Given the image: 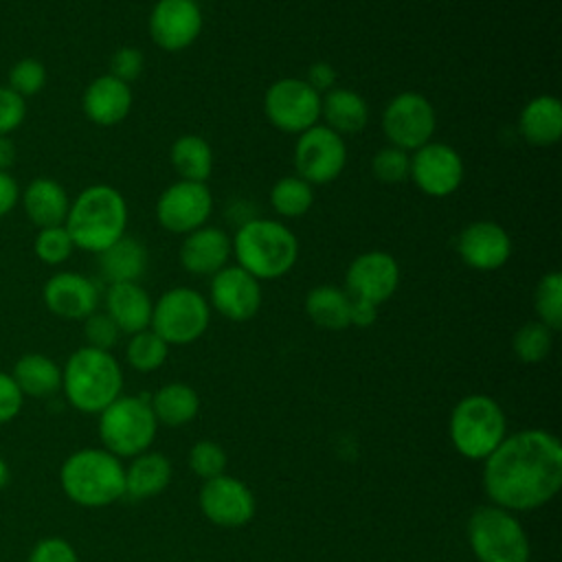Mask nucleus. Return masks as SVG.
<instances>
[{
	"label": "nucleus",
	"instance_id": "obj_13",
	"mask_svg": "<svg viewBox=\"0 0 562 562\" xmlns=\"http://www.w3.org/2000/svg\"><path fill=\"white\" fill-rule=\"evenodd\" d=\"M213 213V195L206 182L176 180L156 202L158 224L176 235H187L209 222Z\"/></svg>",
	"mask_w": 562,
	"mask_h": 562
},
{
	"label": "nucleus",
	"instance_id": "obj_40",
	"mask_svg": "<svg viewBox=\"0 0 562 562\" xmlns=\"http://www.w3.org/2000/svg\"><path fill=\"white\" fill-rule=\"evenodd\" d=\"M189 468L204 481L222 476L226 470V452L215 441L202 439L189 450Z\"/></svg>",
	"mask_w": 562,
	"mask_h": 562
},
{
	"label": "nucleus",
	"instance_id": "obj_19",
	"mask_svg": "<svg viewBox=\"0 0 562 562\" xmlns=\"http://www.w3.org/2000/svg\"><path fill=\"white\" fill-rule=\"evenodd\" d=\"M200 509L217 527H241L255 516V496L246 483L222 474L204 481Z\"/></svg>",
	"mask_w": 562,
	"mask_h": 562
},
{
	"label": "nucleus",
	"instance_id": "obj_1",
	"mask_svg": "<svg viewBox=\"0 0 562 562\" xmlns=\"http://www.w3.org/2000/svg\"><path fill=\"white\" fill-rule=\"evenodd\" d=\"M483 461V490L507 512L538 509L562 485V446L547 430L514 432Z\"/></svg>",
	"mask_w": 562,
	"mask_h": 562
},
{
	"label": "nucleus",
	"instance_id": "obj_10",
	"mask_svg": "<svg viewBox=\"0 0 562 562\" xmlns=\"http://www.w3.org/2000/svg\"><path fill=\"white\" fill-rule=\"evenodd\" d=\"M263 114L272 127L299 136L321 121V92L305 79H277L263 94Z\"/></svg>",
	"mask_w": 562,
	"mask_h": 562
},
{
	"label": "nucleus",
	"instance_id": "obj_5",
	"mask_svg": "<svg viewBox=\"0 0 562 562\" xmlns=\"http://www.w3.org/2000/svg\"><path fill=\"white\" fill-rule=\"evenodd\" d=\"M59 483L72 503L103 507L125 494V470L105 448H83L64 461Z\"/></svg>",
	"mask_w": 562,
	"mask_h": 562
},
{
	"label": "nucleus",
	"instance_id": "obj_16",
	"mask_svg": "<svg viewBox=\"0 0 562 562\" xmlns=\"http://www.w3.org/2000/svg\"><path fill=\"white\" fill-rule=\"evenodd\" d=\"M147 24L149 37L158 48L180 53L200 37L204 18L195 0H156Z\"/></svg>",
	"mask_w": 562,
	"mask_h": 562
},
{
	"label": "nucleus",
	"instance_id": "obj_44",
	"mask_svg": "<svg viewBox=\"0 0 562 562\" xmlns=\"http://www.w3.org/2000/svg\"><path fill=\"white\" fill-rule=\"evenodd\" d=\"M29 562H79V558L68 540L50 536V538H42L33 547Z\"/></svg>",
	"mask_w": 562,
	"mask_h": 562
},
{
	"label": "nucleus",
	"instance_id": "obj_20",
	"mask_svg": "<svg viewBox=\"0 0 562 562\" xmlns=\"http://www.w3.org/2000/svg\"><path fill=\"white\" fill-rule=\"evenodd\" d=\"M42 299L50 314L66 321H83L97 312L99 288L90 277L64 270L44 283Z\"/></svg>",
	"mask_w": 562,
	"mask_h": 562
},
{
	"label": "nucleus",
	"instance_id": "obj_15",
	"mask_svg": "<svg viewBox=\"0 0 562 562\" xmlns=\"http://www.w3.org/2000/svg\"><path fill=\"white\" fill-rule=\"evenodd\" d=\"M400 285V263L386 250H367L351 259L345 272V292L356 301L382 305Z\"/></svg>",
	"mask_w": 562,
	"mask_h": 562
},
{
	"label": "nucleus",
	"instance_id": "obj_42",
	"mask_svg": "<svg viewBox=\"0 0 562 562\" xmlns=\"http://www.w3.org/2000/svg\"><path fill=\"white\" fill-rule=\"evenodd\" d=\"M143 68H145V55L134 46H121L110 57V72L108 75H112V77H116L125 83H132L140 77Z\"/></svg>",
	"mask_w": 562,
	"mask_h": 562
},
{
	"label": "nucleus",
	"instance_id": "obj_3",
	"mask_svg": "<svg viewBox=\"0 0 562 562\" xmlns=\"http://www.w3.org/2000/svg\"><path fill=\"white\" fill-rule=\"evenodd\" d=\"M237 266L257 281H274L288 274L299 259V239L277 220H246L231 237Z\"/></svg>",
	"mask_w": 562,
	"mask_h": 562
},
{
	"label": "nucleus",
	"instance_id": "obj_25",
	"mask_svg": "<svg viewBox=\"0 0 562 562\" xmlns=\"http://www.w3.org/2000/svg\"><path fill=\"white\" fill-rule=\"evenodd\" d=\"M149 257L145 244L123 235L105 250L97 252V266L101 277L112 283H138L147 270Z\"/></svg>",
	"mask_w": 562,
	"mask_h": 562
},
{
	"label": "nucleus",
	"instance_id": "obj_6",
	"mask_svg": "<svg viewBox=\"0 0 562 562\" xmlns=\"http://www.w3.org/2000/svg\"><path fill=\"white\" fill-rule=\"evenodd\" d=\"M468 540L479 562H529V538L518 518L496 505L474 509Z\"/></svg>",
	"mask_w": 562,
	"mask_h": 562
},
{
	"label": "nucleus",
	"instance_id": "obj_8",
	"mask_svg": "<svg viewBox=\"0 0 562 562\" xmlns=\"http://www.w3.org/2000/svg\"><path fill=\"white\" fill-rule=\"evenodd\" d=\"M158 430L156 415L143 397L119 395L99 413V437L114 457H136L145 452Z\"/></svg>",
	"mask_w": 562,
	"mask_h": 562
},
{
	"label": "nucleus",
	"instance_id": "obj_48",
	"mask_svg": "<svg viewBox=\"0 0 562 562\" xmlns=\"http://www.w3.org/2000/svg\"><path fill=\"white\" fill-rule=\"evenodd\" d=\"M378 318V307L367 303V301H356L351 299V307H349V325L356 327H369L373 325Z\"/></svg>",
	"mask_w": 562,
	"mask_h": 562
},
{
	"label": "nucleus",
	"instance_id": "obj_26",
	"mask_svg": "<svg viewBox=\"0 0 562 562\" xmlns=\"http://www.w3.org/2000/svg\"><path fill=\"white\" fill-rule=\"evenodd\" d=\"M518 134L536 145L551 147L562 136V105L553 94H538L518 114Z\"/></svg>",
	"mask_w": 562,
	"mask_h": 562
},
{
	"label": "nucleus",
	"instance_id": "obj_7",
	"mask_svg": "<svg viewBox=\"0 0 562 562\" xmlns=\"http://www.w3.org/2000/svg\"><path fill=\"white\" fill-rule=\"evenodd\" d=\"M505 413L490 395L463 397L450 415L452 446L468 459H485L505 435Z\"/></svg>",
	"mask_w": 562,
	"mask_h": 562
},
{
	"label": "nucleus",
	"instance_id": "obj_27",
	"mask_svg": "<svg viewBox=\"0 0 562 562\" xmlns=\"http://www.w3.org/2000/svg\"><path fill=\"white\" fill-rule=\"evenodd\" d=\"M321 119L340 136L358 134L369 123V105L351 88H331L321 94Z\"/></svg>",
	"mask_w": 562,
	"mask_h": 562
},
{
	"label": "nucleus",
	"instance_id": "obj_41",
	"mask_svg": "<svg viewBox=\"0 0 562 562\" xmlns=\"http://www.w3.org/2000/svg\"><path fill=\"white\" fill-rule=\"evenodd\" d=\"M83 336L88 347L110 351L119 342L121 329L105 312H92L88 318H83Z\"/></svg>",
	"mask_w": 562,
	"mask_h": 562
},
{
	"label": "nucleus",
	"instance_id": "obj_9",
	"mask_svg": "<svg viewBox=\"0 0 562 562\" xmlns=\"http://www.w3.org/2000/svg\"><path fill=\"white\" fill-rule=\"evenodd\" d=\"M209 323V301L198 290L180 285L167 290L154 303L149 329H154L167 345H189L206 331Z\"/></svg>",
	"mask_w": 562,
	"mask_h": 562
},
{
	"label": "nucleus",
	"instance_id": "obj_17",
	"mask_svg": "<svg viewBox=\"0 0 562 562\" xmlns=\"http://www.w3.org/2000/svg\"><path fill=\"white\" fill-rule=\"evenodd\" d=\"M263 301L261 281L235 266H224L211 277V305L228 321H250Z\"/></svg>",
	"mask_w": 562,
	"mask_h": 562
},
{
	"label": "nucleus",
	"instance_id": "obj_21",
	"mask_svg": "<svg viewBox=\"0 0 562 562\" xmlns=\"http://www.w3.org/2000/svg\"><path fill=\"white\" fill-rule=\"evenodd\" d=\"M233 255L231 237L220 226H200L184 235L180 244V266L193 277H213Z\"/></svg>",
	"mask_w": 562,
	"mask_h": 562
},
{
	"label": "nucleus",
	"instance_id": "obj_24",
	"mask_svg": "<svg viewBox=\"0 0 562 562\" xmlns=\"http://www.w3.org/2000/svg\"><path fill=\"white\" fill-rule=\"evenodd\" d=\"M22 209L26 217L37 228L59 226L66 222L70 198L66 189L53 180V178H35L26 184V189L20 193Z\"/></svg>",
	"mask_w": 562,
	"mask_h": 562
},
{
	"label": "nucleus",
	"instance_id": "obj_45",
	"mask_svg": "<svg viewBox=\"0 0 562 562\" xmlns=\"http://www.w3.org/2000/svg\"><path fill=\"white\" fill-rule=\"evenodd\" d=\"M22 402H24V395L18 389L15 380L9 373L0 371V426L18 417V413L22 411Z\"/></svg>",
	"mask_w": 562,
	"mask_h": 562
},
{
	"label": "nucleus",
	"instance_id": "obj_43",
	"mask_svg": "<svg viewBox=\"0 0 562 562\" xmlns=\"http://www.w3.org/2000/svg\"><path fill=\"white\" fill-rule=\"evenodd\" d=\"M26 116V99L15 94L9 86H0V136H9L22 125Z\"/></svg>",
	"mask_w": 562,
	"mask_h": 562
},
{
	"label": "nucleus",
	"instance_id": "obj_33",
	"mask_svg": "<svg viewBox=\"0 0 562 562\" xmlns=\"http://www.w3.org/2000/svg\"><path fill=\"white\" fill-rule=\"evenodd\" d=\"M270 204L281 217H301L314 204V187L301 176H283L270 189Z\"/></svg>",
	"mask_w": 562,
	"mask_h": 562
},
{
	"label": "nucleus",
	"instance_id": "obj_22",
	"mask_svg": "<svg viewBox=\"0 0 562 562\" xmlns=\"http://www.w3.org/2000/svg\"><path fill=\"white\" fill-rule=\"evenodd\" d=\"M81 110L86 119L94 125H119L127 119L132 110V88L130 83L112 75H101L86 86L81 97Z\"/></svg>",
	"mask_w": 562,
	"mask_h": 562
},
{
	"label": "nucleus",
	"instance_id": "obj_4",
	"mask_svg": "<svg viewBox=\"0 0 562 562\" xmlns=\"http://www.w3.org/2000/svg\"><path fill=\"white\" fill-rule=\"evenodd\" d=\"M123 386V371L110 351L79 347L61 369V389L70 406L81 413H101Z\"/></svg>",
	"mask_w": 562,
	"mask_h": 562
},
{
	"label": "nucleus",
	"instance_id": "obj_23",
	"mask_svg": "<svg viewBox=\"0 0 562 562\" xmlns=\"http://www.w3.org/2000/svg\"><path fill=\"white\" fill-rule=\"evenodd\" d=\"M154 303L140 283H112L105 292V314L121 334H136L149 327Z\"/></svg>",
	"mask_w": 562,
	"mask_h": 562
},
{
	"label": "nucleus",
	"instance_id": "obj_29",
	"mask_svg": "<svg viewBox=\"0 0 562 562\" xmlns=\"http://www.w3.org/2000/svg\"><path fill=\"white\" fill-rule=\"evenodd\" d=\"M11 378L22 395L48 397L61 389L59 364L44 353H24L18 358Z\"/></svg>",
	"mask_w": 562,
	"mask_h": 562
},
{
	"label": "nucleus",
	"instance_id": "obj_37",
	"mask_svg": "<svg viewBox=\"0 0 562 562\" xmlns=\"http://www.w3.org/2000/svg\"><path fill=\"white\" fill-rule=\"evenodd\" d=\"M33 250L42 263L59 266L66 259H70L75 244H72L70 233L66 231V226L59 224V226L40 228L35 235V241H33Z\"/></svg>",
	"mask_w": 562,
	"mask_h": 562
},
{
	"label": "nucleus",
	"instance_id": "obj_32",
	"mask_svg": "<svg viewBox=\"0 0 562 562\" xmlns=\"http://www.w3.org/2000/svg\"><path fill=\"white\" fill-rule=\"evenodd\" d=\"M156 422L165 426H184L200 411L198 393L184 382H169L160 386L149 402Z\"/></svg>",
	"mask_w": 562,
	"mask_h": 562
},
{
	"label": "nucleus",
	"instance_id": "obj_18",
	"mask_svg": "<svg viewBox=\"0 0 562 562\" xmlns=\"http://www.w3.org/2000/svg\"><path fill=\"white\" fill-rule=\"evenodd\" d=\"M457 255L468 268L492 272L509 261L512 237L501 224L492 220H476L459 233Z\"/></svg>",
	"mask_w": 562,
	"mask_h": 562
},
{
	"label": "nucleus",
	"instance_id": "obj_34",
	"mask_svg": "<svg viewBox=\"0 0 562 562\" xmlns=\"http://www.w3.org/2000/svg\"><path fill=\"white\" fill-rule=\"evenodd\" d=\"M167 353H169V345L149 327L132 334L125 349L130 367L140 373H149L158 369L167 360Z\"/></svg>",
	"mask_w": 562,
	"mask_h": 562
},
{
	"label": "nucleus",
	"instance_id": "obj_38",
	"mask_svg": "<svg viewBox=\"0 0 562 562\" xmlns=\"http://www.w3.org/2000/svg\"><path fill=\"white\" fill-rule=\"evenodd\" d=\"M371 173L382 184H400L408 180L411 154L393 145L380 147L371 158Z\"/></svg>",
	"mask_w": 562,
	"mask_h": 562
},
{
	"label": "nucleus",
	"instance_id": "obj_46",
	"mask_svg": "<svg viewBox=\"0 0 562 562\" xmlns=\"http://www.w3.org/2000/svg\"><path fill=\"white\" fill-rule=\"evenodd\" d=\"M305 81L316 90V92H327L331 88H336V70L331 64L327 61H314L310 68H307V77Z\"/></svg>",
	"mask_w": 562,
	"mask_h": 562
},
{
	"label": "nucleus",
	"instance_id": "obj_30",
	"mask_svg": "<svg viewBox=\"0 0 562 562\" xmlns=\"http://www.w3.org/2000/svg\"><path fill=\"white\" fill-rule=\"evenodd\" d=\"M171 481V463L160 452H140L125 470V494L132 498H151Z\"/></svg>",
	"mask_w": 562,
	"mask_h": 562
},
{
	"label": "nucleus",
	"instance_id": "obj_35",
	"mask_svg": "<svg viewBox=\"0 0 562 562\" xmlns=\"http://www.w3.org/2000/svg\"><path fill=\"white\" fill-rule=\"evenodd\" d=\"M551 345H553V331L540 321L522 323L512 338V349L516 358L527 364L544 360L551 351Z\"/></svg>",
	"mask_w": 562,
	"mask_h": 562
},
{
	"label": "nucleus",
	"instance_id": "obj_36",
	"mask_svg": "<svg viewBox=\"0 0 562 562\" xmlns=\"http://www.w3.org/2000/svg\"><path fill=\"white\" fill-rule=\"evenodd\" d=\"M533 307L538 321L544 323L551 331L562 327V274L551 270L540 277L533 290Z\"/></svg>",
	"mask_w": 562,
	"mask_h": 562
},
{
	"label": "nucleus",
	"instance_id": "obj_14",
	"mask_svg": "<svg viewBox=\"0 0 562 562\" xmlns=\"http://www.w3.org/2000/svg\"><path fill=\"white\" fill-rule=\"evenodd\" d=\"M463 158L448 143H426L411 154V173L413 184L430 195L446 198L452 195L463 182Z\"/></svg>",
	"mask_w": 562,
	"mask_h": 562
},
{
	"label": "nucleus",
	"instance_id": "obj_47",
	"mask_svg": "<svg viewBox=\"0 0 562 562\" xmlns=\"http://www.w3.org/2000/svg\"><path fill=\"white\" fill-rule=\"evenodd\" d=\"M20 202L18 180L9 171H0V217L9 215Z\"/></svg>",
	"mask_w": 562,
	"mask_h": 562
},
{
	"label": "nucleus",
	"instance_id": "obj_28",
	"mask_svg": "<svg viewBox=\"0 0 562 562\" xmlns=\"http://www.w3.org/2000/svg\"><path fill=\"white\" fill-rule=\"evenodd\" d=\"M349 307L351 296L345 292V288L338 285H316L305 296V312L310 321L329 331H340L349 327Z\"/></svg>",
	"mask_w": 562,
	"mask_h": 562
},
{
	"label": "nucleus",
	"instance_id": "obj_49",
	"mask_svg": "<svg viewBox=\"0 0 562 562\" xmlns=\"http://www.w3.org/2000/svg\"><path fill=\"white\" fill-rule=\"evenodd\" d=\"M15 162V145L9 136H0V171H9Z\"/></svg>",
	"mask_w": 562,
	"mask_h": 562
},
{
	"label": "nucleus",
	"instance_id": "obj_12",
	"mask_svg": "<svg viewBox=\"0 0 562 562\" xmlns=\"http://www.w3.org/2000/svg\"><path fill=\"white\" fill-rule=\"evenodd\" d=\"M347 165L345 136L336 134L327 125L316 123L314 127L299 134L294 145V169L312 187L334 182Z\"/></svg>",
	"mask_w": 562,
	"mask_h": 562
},
{
	"label": "nucleus",
	"instance_id": "obj_51",
	"mask_svg": "<svg viewBox=\"0 0 562 562\" xmlns=\"http://www.w3.org/2000/svg\"><path fill=\"white\" fill-rule=\"evenodd\" d=\"M195 2H198V0H195Z\"/></svg>",
	"mask_w": 562,
	"mask_h": 562
},
{
	"label": "nucleus",
	"instance_id": "obj_39",
	"mask_svg": "<svg viewBox=\"0 0 562 562\" xmlns=\"http://www.w3.org/2000/svg\"><path fill=\"white\" fill-rule=\"evenodd\" d=\"M15 94L22 99L35 97L44 86H46V68L40 59L35 57H24L15 61L9 70V83H7Z\"/></svg>",
	"mask_w": 562,
	"mask_h": 562
},
{
	"label": "nucleus",
	"instance_id": "obj_11",
	"mask_svg": "<svg viewBox=\"0 0 562 562\" xmlns=\"http://www.w3.org/2000/svg\"><path fill=\"white\" fill-rule=\"evenodd\" d=\"M437 130V112L428 97L415 90L395 94L382 112V132L389 145L415 151L432 140Z\"/></svg>",
	"mask_w": 562,
	"mask_h": 562
},
{
	"label": "nucleus",
	"instance_id": "obj_50",
	"mask_svg": "<svg viewBox=\"0 0 562 562\" xmlns=\"http://www.w3.org/2000/svg\"><path fill=\"white\" fill-rule=\"evenodd\" d=\"M9 481H11V472H9L7 461H4V459H2V454H0V490H2V487H7V485H9Z\"/></svg>",
	"mask_w": 562,
	"mask_h": 562
},
{
	"label": "nucleus",
	"instance_id": "obj_2",
	"mask_svg": "<svg viewBox=\"0 0 562 562\" xmlns=\"http://www.w3.org/2000/svg\"><path fill=\"white\" fill-rule=\"evenodd\" d=\"M75 248L101 252L127 228V202L112 184H90L70 200L64 222Z\"/></svg>",
	"mask_w": 562,
	"mask_h": 562
},
{
	"label": "nucleus",
	"instance_id": "obj_31",
	"mask_svg": "<svg viewBox=\"0 0 562 562\" xmlns=\"http://www.w3.org/2000/svg\"><path fill=\"white\" fill-rule=\"evenodd\" d=\"M169 160L180 180L206 182L213 171L211 143L198 134H182L171 143Z\"/></svg>",
	"mask_w": 562,
	"mask_h": 562
}]
</instances>
